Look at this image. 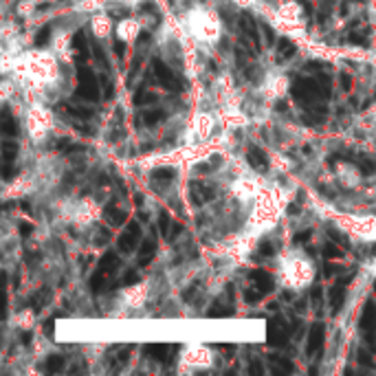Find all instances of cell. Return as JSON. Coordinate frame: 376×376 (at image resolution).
<instances>
[{
    "instance_id": "1",
    "label": "cell",
    "mask_w": 376,
    "mask_h": 376,
    "mask_svg": "<svg viewBox=\"0 0 376 376\" xmlns=\"http://www.w3.org/2000/svg\"><path fill=\"white\" fill-rule=\"evenodd\" d=\"M77 95L86 101H97L99 99V79L92 75L86 66L79 69V84H77Z\"/></svg>"
},
{
    "instance_id": "2",
    "label": "cell",
    "mask_w": 376,
    "mask_h": 376,
    "mask_svg": "<svg viewBox=\"0 0 376 376\" xmlns=\"http://www.w3.org/2000/svg\"><path fill=\"white\" fill-rule=\"evenodd\" d=\"M154 73H156V82L163 86V88L167 90H178V82L174 77V73H172V69L167 64L163 62V59H154Z\"/></svg>"
},
{
    "instance_id": "3",
    "label": "cell",
    "mask_w": 376,
    "mask_h": 376,
    "mask_svg": "<svg viewBox=\"0 0 376 376\" xmlns=\"http://www.w3.org/2000/svg\"><path fill=\"white\" fill-rule=\"evenodd\" d=\"M139 235H141V227H139L136 222H130L128 229H125L121 233V237H119V249H121L123 253H130V251L136 247Z\"/></svg>"
},
{
    "instance_id": "4",
    "label": "cell",
    "mask_w": 376,
    "mask_h": 376,
    "mask_svg": "<svg viewBox=\"0 0 376 376\" xmlns=\"http://www.w3.org/2000/svg\"><path fill=\"white\" fill-rule=\"evenodd\" d=\"M247 158H249V163L253 165L255 169H260V172L268 169V158H266V154H264V150H260L257 145H249Z\"/></svg>"
},
{
    "instance_id": "5",
    "label": "cell",
    "mask_w": 376,
    "mask_h": 376,
    "mask_svg": "<svg viewBox=\"0 0 376 376\" xmlns=\"http://www.w3.org/2000/svg\"><path fill=\"white\" fill-rule=\"evenodd\" d=\"M104 216H106V220H108L110 224H123V220H125V211H123L121 207H119V204H117L115 200L106 204Z\"/></svg>"
},
{
    "instance_id": "6",
    "label": "cell",
    "mask_w": 376,
    "mask_h": 376,
    "mask_svg": "<svg viewBox=\"0 0 376 376\" xmlns=\"http://www.w3.org/2000/svg\"><path fill=\"white\" fill-rule=\"evenodd\" d=\"M251 280L255 282V288L260 290L262 295H266L270 288H273V277L268 273H264V270H255V273H251Z\"/></svg>"
},
{
    "instance_id": "7",
    "label": "cell",
    "mask_w": 376,
    "mask_h": 376,
    "mask_svg": "<svg viewBox=\"0 0 376 376\" xmlns=\"http://www.w3.org/2000/svg\"><path fill=\"white\" fill-rule=\"evenodd\" d=\"M323 343V326L321 323H317V326L310 330V334H308V346H306V352L313 356L317 352V348H319Z\"/></svg>"
},
{
    "instance_id": "8",
    "label": "cell",
    "mask_w": 376,
    "mask_h": 376,
    "mask_svg": "<svg viewBox=\"0 0 376 376\" xmlns=\"http://www.w3.org/2000/svg\"><path fill=\"white\" fill-rule=\"evenodd\" d=\"M136 31H139V24L134 20H121L119 22V40H134L136 38Z\"/></svg>"
},
{
    "instance_id": "9",
    "label": "cell",
    "mask_w": 376,
    "mask_h": 376,
    "mask_svg": "<svg viewBox=\"0 0 376 376\" xmlns=\"http://www.w3.org/2000/svg\"><path fill=\"white\" fill-rule=\"evenodd\" d=\"M176 178V169L174 167H158L152 172V181L161 183V185H169Z\"/></svg>"
},
{
    "instance_id": "10",
    "label": "cell",
    "mask_w": 376,
    "mask_h": 376,
    "mask_svg": "<svg viewBox=\"0 0 376 376\" xmlns=\"http://www.w3.org/2000/svg\"><path fill=\"white\" fill-rule=\"evenodd\" d=\"M154 251H156L154 242H152V240H143L141 242V251H139V264H141V266L150 264L152 257H154Z\"/></svg>"
},
{
    "instance_id": "11",
    "label": "cell",
    "mask_w": 376,
    "mask_h": 376,
    "mask_svg": "<svg viewBox=\"0 0 376 376\" xmlns=\"http://www.w3.org/2000/svg\"><path fill=\"white\" fill-rule=\"evenodd\" d=\"M92 33H95L97 38H106L110 33V20L108 16H97L92 20Z\"/></svg>"
},
{
    "instance_id": "12",
    "label": "cell",
    "mask_w": 376,
    "mask_h": 376,
    "mask_svg": "<svg viewBox=\"0 0 376 376\" xmlns=\"http://www.w3.org/2000/svg\"><path fill=\"white\" fill-rule=\"evenodd\" d=\"M343 299H346V286H343V284H336V286H332V290H330V306H332L334 313L341 308Z\"/></svg>"
},
{
    "instance_id": "13",
    "label": "cell",
    "mask_w": 376,
    "mask_h": 376,
    "mask_svg": "<svg viewBox=\"0 0 376 376\" xmlns=\"http://www.w3.org/2000/svg\"><path fill=\"white\" fill-rule=\"evenodd\" d=\"M295 53H297V46L293 42H288V40H280V57H282V62H288Z\"/></svg>"
},
{
    "instance_id": "14",
    "label": "cell",
    "mask_w": 376,
    "mask_h": 376,
    "mask_svg": "<svg viewBox=\"0 0 376 376\" xmlns=\"http://www.w3.org/2000/svg\"><path fill=\"white\" fill-rule=\"evenodd\" d=\"M51 36H53V26H42L38 33H36V38H33V42H36V46H46L49 44V40H51Z\"/></svg>"
},
{
    "instance_id": "15",
    "label": "cell",
    "mask_w": 376,
    "mask_h": 376,
    "mask_svg": "<svg viewBox=\"0 0 376 376\" xmlns=\"http://www.w3.org/2000/svg\"><path fill=\"white\" fill-rule=\"evenodd\" d=\"M163 117H165V112L163 110H148V112H143V123L145 125H154L158 121H163Z\"/></svg>"
},
{
    "instance_id": "16",
    "label": "cell",
    "mask_w": 376,
    "mask_h": 376,
    "mask_svg": "<svg viewBox=\"0 0 376 376\" xmlns=\"http://www.w3.org/2000/svg\"><path fill=\"white\" fill-rule=\"evenodd\" d=\"M167 350H169V348L163 346V343H152V346L145 348V352L152 354L154 359H165V356H167Z\"/></svg>"
},
{
    "instance_id": "17",
    "label": "cell",
    "mask_w": 376,
    "mask_h": 376,
    "mask_svg": "<svg viewBox=\"0 0 376 376\" xmlns=\"http://www.w3.org/2000/svg\"><path fill=\"white\" fill-rule=\"evenodd\" d=\"M64 359L59 354H55V356H49V359H46V369H49V372H62L64 369Z\"/></svg>"
},
{
    "instance_id": "18",
    "label": "cell",
    "mask_w": 376,
    "mask_h": 376,
    "mask_svg": "<svg viewBox=\"0 0 376 376\" xmlns=\"http://www.w3.org/2000/svg\"><path fill=\"white\" fill-rule=\"evenodd\" d=\"M3 156H5V161H11V163H13V158L18 156V145L11 143V141H7V143L3 145Z\"/></svg>"
},
{
    "instance_id": "19",
    "label": "cell",
    "mask_w": 376,
    "mask_h": 376,
    "mask_svg": "<svg viewBox=\"0 0 376 376\" xmlns=\"http://www.w3.org/2000/svg\"><path fill=\"white\" fill-rule=\"evenodd\" d=\"M323 255H326L328 260H332V257H341V249L336 247V244H326V247H323Z\"/></svg>"
},
{
    "instance_id": "20",
    "label": "cell",
    "mask_w": 376,
    "mask_h": 376,
    "mask_svg": "<svg viewBox=\"0 0 376 376\" xmlns=\"http://www.w3.org/2000/svg\"><path fill=\"white\" fill-rule=\"evenodd\" d=\"M3 130L7 132V134H16V132H18V123L13 121V119H11L9 115H7V117H5V121H3Z\"/></svg>"
},
{
    "instance_id": "21",
    "label": "cell",
    "mask_w": 376,
    "mask_h": 376,
    "mask_svg": "<svg viewBox=\"0 0 376 376\" xmlns=\"http://www.w3.org/2000/svg\"><path fill=\"white\" fill-rule=\"evenodd\" d=\"M260 253H262V255H266V257H270V255H273V253H275L273 242H270V240H264V242L260 244Z\"/></svg>"
},
{
    "instance_id": "22",
    "label": "cell",
    "mask_w": 376,
    "mask_h": 376,
    "mask_svg": "<svg viewBox=\"0 0 376 376\" xmlns=\"http://www.w3.org/2000/svg\"><path fill=\"white\" fill-rule=\"evenodd\" d=\"M136 270H128V273H125V277H121V284L123 286H130V284H134L136 282Z\"/></svg>"
},
{
    "instance_id": "23",
    "label": "cell",
    "mask_w": 376,
    "mask_h": 376,
    "mask_svg": "<svg viewBox=\"0 0 376 376\" xmlns=\"http://www.w3.org/2000/svg\"><path fill=\"white\" fill-rule=\"evenodd\" d=\"M158 220H161V233L167 235V231H169V218H167V214L161 211V218H158Z\"/></svg>"
},
{
    "instance_id": "24",
    "label": "cell",
    "mask_w": 376,
    "mask_h": 376,
    "mask_svg": "<svg viewBox=\"0 0 376 376\" xmlns=\"http://www.w3.org/2000/svg\"><path fill=\"white\" fill-rule=\"evenodd\" d=\"M115 53H117V57H121L125 55V40H119V42H115Z\"/></svg>"
},
{
    "instance_id": "25",
    "label": "cell",
    "mask_w": 376,
    "mask_h": 376,
    "mask_svg": "<svg viewBox=\"0 0 376 376\" xmlns=\"http://www.w3.org/2000/svg\"><path fill=\"white\" fill-rule=\"evenodd\" d=\"M341 86H343V90H350L352 88V79H350V75H341Z\"/></svg>"
}]
</instances>
